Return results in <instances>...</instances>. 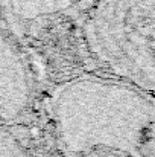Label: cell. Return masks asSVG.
Listing matches in <instances>:
<instances>
[{
    "label": "cell",
    "instance_id": "6da1fadb",
    "mask_svg": "<svg viewBox=\"0 0 155 157\" xmlns=\"http://www.w3.org/2000/svg\"><path fill=\"white\" fill-rule=\"evenodd\" d=\"M82 31L87 48L102 67L152 95V0H101L88 12Z\"/></svg>",
    "mask_w": 155,
    "mask_h": 157
},
{
    "label": "cell",
    "instance_id": "7a4b0ae2",
    "mask_svg": "<svg viewBox=\"0 0 155 157\" xmlns=\"http://www.w3.org/2000/svg\"><path fill=\"white\" fill-rule=\"evenodd\" d=\"M70 157H137L125 150L106 147V145H93L78 151H72Z\"/></svg>",
    "mask_w": 155,
    "mask_h": 157
}]
</instances>
